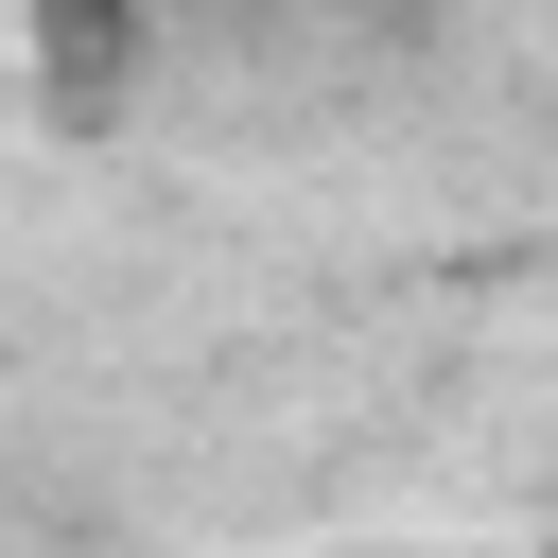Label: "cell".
<instances>
[{
	"instance_id": "cell-1",
	"label": "cell",
	"mask_w": 558,
	"mask_h": 558,
	"mask_svg": "<svg viewBox=\"0 0 558 558\" xmlns=\"http://www.w3.org/2000/svg\"><path fill=\"white\" fill-rule=\"evenodd\" d=\"M17 52H35V87H52L70 122H105V105H140V70H157V0H17Z\"/></svg>"
}]
</instances>
